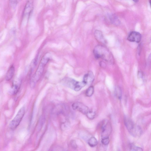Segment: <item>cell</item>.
<instances>
[{"label": "cell", "mask_w": 151, "mask_h": 151, "mask_svg": "<svg viewBox=\"0 0 151 151\" xmlns=\"http://www.w3.org/2000/svg\"><path fill=\"white\" fill-rule=\"evenodd\" d=\"M111 132L110 124L108 122L104 124L102 127L101 137L102 138L108 137Z\"/></svg>", "instance_id": "9c48e42d"}, {"label": "cell", "mask_w": 151, "mask_h": 151, "mask_svg": "<svg viewBox=\"0 0 151 151\" xmlns=\"http://www.w3.org/2000/svg\"><path fill=\"white\" fill-rule=\"evenodd\" d=\"M101 142L104 145H108L109 142V137L102 138Z\"/></svg>", "instance_id": "ffe728a7"}, {"label": "cell", "mask_w": 151, "mask_h": 151, "mask_svg": "<svg viewBox=\"0 0 151 151\" xmlns=\"http://www.w3.org/2000/svg\"><path fill=\"white\" fill-rule=\"evenodd\" d=\"M115 93L116 96L118 99H120L122 96V91L121 88L118 86L116 87L115 90Z\"/></svg>", "instance_id": "2e32d148"}, {"label": "cell", "mask_w": 151, "mask_h": 151, "mask_svg": "<svg viewBox=\"0 0 151 151\" xmlns=\"http://www.w3.org/2000/svg\"><path fill=\"white\" fill-rule=\"evenodd\" d=\"M72 107L73 109L77 110L86 115L90 110L86 105L78 102L73 103L72 105Z\"/></svg>", "instance_id": "5b68a950"}, {"label": "cell", "mask_w": 151, "mask_h": 151, "mask_svg": "<svg viewBox=\"0 0 151 151\" xmlns=\"http://www.w3.org/2000/svg\"><path fill=\"white\" fill-rule=\"evenodd\" d=\"M25 112V108L22 107L19 111L14 118L9 124V127L12 129H14L19 125L24 116Z\"/></svg>", "instance_id": "3957f363"}, {"label": "cell", "mask_w": 151, "mask_h": 151, "mask_svg": "<svg viewBox=\"0 0 151 151\" xmlns=\"http://www.w3.org/2000/svg\"><path fill=\"white\" fill-rule=\"evenodd\" d=\"M94 92V88L93 86H91L89 87L86 90V95L88 97L91 96L93 94Z\"/></svg>", "instance_id": "e0dca14e"}, {"label": "cell", "mask_w": 151, "mask_h": 151, "mask_svg": "<svg viewBox=\"0 0 151 151\" xmlns=\"http://www.w3.org/2000/svg\"><path fill=\"white\" fill-rule=\"evenodd\" d=\"M150 1H151V0H150Z\"/></svg>", "instance_id": "d4e9b609"}, {"label": "cell", "mask_w": 151, "mask_h": 151, "mask_svg": "<svg viewBox=\"0 0 151 151\" xmlns=\"http://www.w3.org/2000/svg\"><path fill=\"white\" fill-rule=\"evenodd\" d=\"M21 80L19 79H16L14 81L10 90L11 93L16 94L19 90L21 85Z\"/></svg>", "instance_id": "30bf717a"}, {"label": "cell", "mask_w": 151, "mask_h": 151, "mask_svg": "<svg viewBox=\"0 0 151 151\" xmlns=\"http://www.w3.org/2000/svg\"><path fill=\"white\" fill-rule=\"evenodd\" d=\"M130 150L132 151H142V149L140 147L131 145L130 146Z\"/></svg>", "instance_id": "d6986e66"}, {"label": "cell", "mask_w": 151, "mask_h": 151, "mask_svg": "<svg viewBox=\"0 0 151 151\" xmlns=\"http://www.w3.org/2000/svg\"><path fill=\"white\" fill-rule=\"evenodd\" d=\"M134 2H138L139 0H132Z\"/></svg>", "instance_id": "cb8c5ba5"}, {"label": "cell", "mask_w": 151, "mask_h": 151, "mask_svg": "<svg viewBox=\"0 0 151 151\" xmlns=\"http://www.w3.org/2000/svg\"><path fill=\"white\" fill-rule=\"evenodd\" d=\"M33 9V0H28L24 10L23 17L28 19L32 12Z\"/></svg>", "instance_id": "8992f818"}, {"label": "cell", "mask_w": 151, "mask_h": 151, "mask_svg": "<svg viewBox=\"0 0 151 151\" xmlns=\"http://www.w3.org/2000/svg\"><path fill=\"white\" fill-rule=\"evenodd\" d=\"M86 115L88 118L90 119H94L96 115L95 113L90 110L86 114Z\"/></svg>", "instance_id": "ac0fdd59"}, {"label": "cell", "mask_w": 151, "mask_h": 151, "mask_svg": "<svg viewBox=\"0 0 151 151\" xmlns=\"http://www.w3.org/2000/svg\"><path fill=\"white\" fill-rule=\"evenodd\" d=\"M124 123L127 129L132 134L135 135L140 134V130L139 128L135 126L132 122L129 119L125 118Z\"/></svg>", "instance_id": "277c9868"}, {"label": "cell", "mask_w": 151, "mask_h": 151, "mask_svg": "<svg viewBox=\"0 0 151 151\" xmlns=\"http://www.w3.org/2000/svg\"><path fill=\"white\" fill-rule=\"evenodd\" d=\"M88 144L90 147H93L97 145L98 142L95 137H92L88 140Z\"/></svg>", "instance_id": "5bb4252c"}, {"label": "cell", "mask_w": 151, "mask_h": 151, "mask_svg": "<svg viewBox=\"0 0 151 151\" xmlns=\"http://www.w3.org/2000/svg\"><path fill=\"white\" fill-rule=\"evenodd\" d=\"M86 85V83L83 81L81 82L78 81L74 90L76 91H78Z\"/></svg>", "instance_id": "9a60e30c"}, {"label": "cell", "mask_w": 151, "mask_h": 151, "mask_svg": "<svg viewBox=\"0 0 151 151\" xmlns=\"http://www.w3.org/2000/svg\"><path fill=\"white\" fill-rule=\"evenodd\" d=\"M11 3L12 5L14 7L16 6L17 3V0H11Z\"/></svg>", "instance_id": "603a6c76"}, {"label": "cell", "mask_w": 151, "mask_h": 151, "mask_svg": "<svg viewBox=\"0 0 151 151\" xmlns=\"http://www.w3.org/2000/svg\"><path fill=\"white\" fill-rule=\"evenodd\" d=\"M94 80V76L93 73L91 71H89L84 76L83 81L86 84H90L92 83Z\"/></svg>", "instance_id": "8fae6325"}, {"label": "cell", "mask_w": 151, "mask_h": 151, "mask_svg": "<svg viewBox=\"0 0 151 151\" xmlns=\"http://www.w3.org/2000/svg\"><path fill=\"white\" fill-rule=\"evenodd\" d=\"M49 55L46 54L41 60L40 63L34 74L33 75L31 80L30 84L33 87L35 85L42 74L45 66L50 60Z\"/></svg>", "instance_id": "7a4b0ae2"}, {"label": "cell", "mask_w": 151, "mask_h": 151, "mask_svg": "<svg viewBox=\"0 0 151 151\" xmlns=\"http://www.w3.org/2000/svg\"><path fill=\"white\" fill-rule=\"evenodd\" d=\"M77 82L78 81L74 79L68 77L64 78L63 79L62 81V83L64 85L73 90Z\"/></svg>", "instance_id": "52a82bcc"}, {"label": "cell", "mask_w": 151, "mask_h": 151, "mask_svg": "<svg viewBox=\"0 0 151 151\" xmlns=\"http://www.w3.org/2000/svg\"><path fill=\"white\" fill-rule=\"evenodd\" d=\"M71 146L74 148L76 149L77 148V145L75 141L74 140H72L70 142Z\"/></svg>", "instance_id": "7402d4cb"}, {"label": "cell", "mask_w": 151, "mask_h": 151, "mask_svg": "<svg viewBox=\"0 0 151 151\" xmlns=\"http://www.w3.org/2000/svg\"><path fill=\"white\" fill-rule=\"evenodd\" d=\"M95 38L98 41L104 43H105V40L104 39L102 32L99 30H96L94 33Z\"/></svg>", "instance_id": "4fadbf2b"}, {"label": "cell", "mask_w": 151, "mask_h": 151, "mask_svg": "<svg viewBox=\"0 0 151 151\" xmlns=\"http://www.w3.org/2000/svg\"><path fill=\"white\" fill-rule=\"evenodd\" d=\"M15 72V68L13 65H11L8 69L5 76V79L9 81L13 77Z\"/></svg>", "instance_id": "7c38bea8"}, {"label": "cell", "mask_w": 151, "mask_h": 151, "mask_svg": "<svg viewBox=\"0 0 151 151\" xmlns=\"http://www.w3.org/2000/svg\"><path fill=\"white\" fill-rule=\"evenodd\" d=\"M68 122H66L63 123L62 125V126L61 128H62V129L64 128V129H65L66 128L67 129L68 127H69V124H68Z\"/></svg>", "instance_id": "44dd1931"}, {"label": "cell", "mask_w": 151, "mask_h": 151, "mask_svg": "<svg viewBox=\"0 0 151 151\" xmlns=\"http://www.w3.org/2000/svg\"><path fill=\"white\" fill-rule=\"evenodd\" d=\"M93 53L95 57L97 58H101L111 62L113 61V57L111 52L103 46H96L94 48Z\"/></svg>", "instance_id": "6da1fadb"}, {"label": "cell", "mask_w": 151, "mask_h": 151, "mask_svg": "<svg viewBox=\"0 0 151 151\" xmlns=\"http://www.w3.org/2000/svg\"><path fill=\"white\" fill-rule=\"evenodd\" d=\"M141 39V35L138 32L132 31L128 36V40L131 42H139Z\"/></svg>", "instance_id": "ba28073f"}]
</instances>
